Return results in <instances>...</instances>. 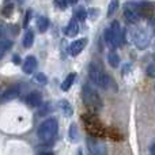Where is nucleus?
<instances>
[{"label": "nucleus", "instance_id": "nucleus-1", "mask_svg": "<svg viewBox=\"0 0 155 155\" xmlns=\"http://www.w3.org/2000/svg\"><path fill=\"white\" fill-rule=\"evenodd\" d=\"M57 131H59V123H57L56 118H46L38 127L37 131L38 140L41 143H49L51 140L54 139V136L57 135Z\"/></svg>", "mask_w": 155, "mask_h": 155}, {"label": "nucleus", "instance_id": "nucleus-2", "mask_svg": "<svg viewBox=\"0 0 155 155\" xmlns=\"http://www.w3.org/2000/svg\"><path fill=\"white\" fill-rule=\"evenodd\" d=\"M104 37H105L106 44L110 45L112 48H117V46L123 45L124 44V31L120 26V22L113 21L112 25L105 30Z\"/></svg>", "mask_w": 155, "mask_h": 155}, {"label": "nucleus", "instance_id": "nucleus-3", "mask_svg": "<svg viewBox=\"0 0 155 155\" xmlns=\"http://www.w3.org/2000/svg\"><path fill=\"white\" fill-rule=\"evenodd\" d=\"M88 78H90V80L94 84L102 88H107L109 87V83H112L110 82V78L105 74L102 65L98 64L97 61H93L90 64V67H88Z\"/></svg>", "mask_w": 155, "mask_h": 155}, {"label": "nucleus", "instance_id": "nucleus-4", "mask_svg": "<svg viewBox=\"0 0 155 155\" xmlns=\"http://www.w3.org/2000/svg\"><path fill=\"white\" fill-rule=\"evenodd\" d=\"M82 99L88 107L94 110L102 109V99L90 84H84L82 88Z\"/></svg>", "mask_w": 155, "mask_h": 155}, {"label": "nucleus", "instance_id": "nucleus-5", "mask_svg": "<svg viewBox=\"0 0 155 155\" xmlns=\"http://www.w3.org/2000/svg\"><path fill=\"white\" fill-rule=\"evenodd\" d=\"M131 40H132V42H134V45L136 46L137 49H140V51L146 49L148 46V44H150V37H148V34L146 33L144 29H140V27H136V29H134L131 31Z\"/></svg>", "mask_w": 155, "mask_h": 155}, {"label": "nucleus", "instance_id": "nucleus-6", "mask_svg": "<svg viewBox=\"0 0 155 155\" xmlns=\"http://www.w3.org/2000/svg\"><path fill=\"white\" fill-rule=\"evenodd\" d=\"M124 18L129 23H137L140 21V18H142L139 4L132 3V2L125 3V5H124Z\"/></svg>", "mask_w": 155, "mask_h": 155}, {"label": "nucleus", "instance_id": "nucleus-7", "mask_svg": "<svg viewBox=\"0 0 155 155\" xmlns=\"http://www.w3.org/2000/svg\"><path fill=\"white\" fill-rule=\"evenodd\" d=\"M87 146H88L90 155H107L106 146H105L102 142H99V140H95V139H93V137H88Z\"/></svg>", "mask_w": 155, "mask_h": 155}, {"label": "nucleus", "instance_id": "nucleus-8", "mask_svg": "<svg viewBox=\"0 0 155 155\" xmlns=\"http://www.w3.org/2000/svg\"><path fill=\"white\" fill-rule=\"evenodd\" d=\"M86 44H87V38H79V40H75L68 48V53L71 56H78L80 52L84 49Z\"/></svg>", "mask_w": 155, "mask_h": 155}, {"label": "nucleus", "instance_id": "nucleus-9", "mask_svg": "<svg viewBox=\"0 0 155 155\" xmlns=\"http://www.w3.org/2000/svg\"><path fill=\"white\" fill-rule=\"evenodd\" d=\"M35 68H37V59H35L34 56H27L26 59H25L23 64H22L23 72L30 75V74H33L35 71Z\"/></svg>", "mask_w": 155, "mask_h": 155}, {"label": "nucleus", "instance_id": "nucleus-10", "mask_svg": "<svg viewBox=\"0 0 155 155\" xmlns=\"http://www.w3.org/2000/svg\"><path fill=\"white\" fill-rule=\"evenodd\" d=\"M42 102V95H41L40 91H31L30 94H27L26 97V104L30 107H37L41 105Z\"/></svg>", "mask_w": 155, "mask_h": 155}, {"label": "nucleus", "instance_id": "nucleus-11", "mask_svg": "<svg viewBox=\"0 0 155 155\" xmlns=\"http://www.w3.org/2000/svg\"><path fill=\"white\" fill-rule=\"evenodd\" d=\"M18 95H19V88L10 87L2 94V102L3 104H4V102H10V101H12V99L18 98Z\"/></svg>", "mask_w": 155, "mask_h": 155}, {"label": "nucleus", "instance_id": "nucleus-12", "mask_svg": "<svg viewBox=\"0 0 155 155\" xmlns=\"http://www.w3.org/2000/svg\"><path fill=\"white\" fill-rule=\"evenodd\" d=\"M78 33H79V25H78L76 18H72L68 22L67 27H65V34H67L68 37H75Z\"/></svg>", "mask_w": 155, "mask_h": 155}, {"label": "nucleus", "instance_id": "nucleus-13", "mask_svg": "<svg viewBox=\"0 0 155 155\" xmlns=\"http://www.w3.org/2000/svg\"><path fill=\"white\" fill-rule=\"evenodd\" d=\"M139 10H140V14L142 16H150L154 11V7L151 3H147V2H143L139 4Z\"/></svg>", "mask_w": 155, "mask_h": 155}, {"label": "nucleus", "instance_id": "nucleus-14", "mask_svg": "<svg viewBox=\"0 0 155 155\" xmlns=\"http://www.w3.org/2000/svg\"><path fill=\"white\" fill-rule=\"evenodd\" d=\"M107 61H109L110 67H113V68H117L118 65H120V56L116 53V51L109 52V54H107Z\"/></svg>", "mask_w": 155, "mask_h": 155}, {"label": "nucleus", "instance_id": "nucleus-15", "mask_svg": "<svg viewBox=\"0 0 155 155\" xmlns=\"http://www.w3.org/2000/svg\"><path fill=\"white\" fill-rule=\"evenodd\" d=\"M37 27H38V31L40 33H45L46 30L49 29V21L46 16H40L37 19Z\"/></svg>", "mask_w": 155, "mask_h": 155}, {"label": "nucleus", "instance_id": "nucleus-16", "mask_svg": "<svg viewBox=\"0 0 155 155\" xmlns=\"http://www.w3.org/2000/svg\"><path fill=\"white\" fill-rule=\"evenodd\" d=\"M75 78H76L75 74H70V75H67V78H65V79L63 80V83H61V90L63 91H68V90H70V87L72 86Z\"/></svg>", "mask_w": 155, "mask_h": 155}, {"label": "nucleus", "instance_id": "nucleus-17", "mask_svg": "<svg viewBox=\"0 0 155 155\" xmlns=\"http://www.w3.org/2000/svg\"><path fill=\"white\" fill-rule=\"evenodd\" d=\"M33 42H34V33L31 30H27L23 37V46L25 48H30L33 45Z\"/></svg>", "mask_w": 155, "mask_h": 155}, {"label": "nucleus", "instance_id": "nucleus-18", "mask_svg": "<svg viewBox=\"0 0 155 155\" xmlns=\"http://www.w3.org/2000/svg\"><path fill=\"white\" fill-rule=\"evenodd\" d=\"M59 105H60V109H61V112L64 113L67 117H70V116L72 114V107H71V105L68 104V101H64V99H63V101H60Z\"/></svg>", "mask_w": 155, "mask_h": 155}, {"label": "nucleus", "instance_id": "nucleus-19", "mask_svg": "<svg viewBox=\"0 0 155 155\" xmlns=\"http://www.w3.org/2000/svg\"><path fill=\"white\" fill-rule=\"evenodd\" d=\"M11 45H12V42H11L10 40H2L0 41V59H2L3 54L5 53V51H7L8 48H11Z\"/></svg>", "mask_w": 155, "mask_h": 155}, {"label": "nucleus", "instance_id": "nucleus-20", "mask_svg": "<svg viewBox=\"0 0 155 155\" xmlns=\"http://www.w3.org/2000/svg\"><path fill=\"white\" fill-rule=\"evenodd\" d=\"M118 8V0H110L109 7H107V16L114 15V12Z\"/></svg>", "mask_w": 155, "mask_h": 155}, {"label": "nucleus", "instance_id": "nucleus-21", "mask_svg": "<svg viewBox=\"0 0 155 155\" xmlns=\"http://www.w3.org/2000/svg\"><path fill=\"white\" fill-rule=\"evenodd\" d=\"M75 18L76 19H79V21H84L86 18H87V12H86V10L83 7H79L76 10V12H75Z\"/></svg>", "mask_w": 155, "mask_h": 155}, {"label": "nucleus", "instance_id": "nucleus-22", "mask_svg": "<svg viewBox=\"0 0 155 155\" xmlns=\"http://www.w3.org/2000/svg\"><path fill=\"white\" fill-rule=\"evenodd\" d=\"M70 140L71 142H76L78 140V129H76L75 124H72L70 127Z\"/></svg>", "mask_w": 155, "mask_h": 155}, {"label": "nucleus", "instance_id": "nucleus-23", "mask_svg": "<svg viewBox=\"0 0 155 155\" xmlns=\"http://www.w3.org/2000/svg\"><path fill=\"white\" fill-rule=\"evenodd\" d=\"M35 80H37L38 83H41V84H46V83H48L46 76L44 75V74H41V72H38L37 75H35Z\"/></svg>", "mask_w": 155, "mask_h": 155}, {"label": "nucleus", "instance_id": "nucleus-24", "mask_svg": "<svg viewBox=\"0 0 155 155\" xmlns=\"http://www.w3.org/2000/svg\"><path fill=\"white\" fill-rule=\"evenodd\" d=\"M54 3H56V5L60 8V10H65L68 5V2L67 0H54Z\"/></svg>", "mask_w": 155, "mask_h": 155}, {"label": "nucleus", "instance_id": "nucleus-25", "mask_svg": "<svg viewBox=\"0 0 155 155\" xmlns=\"http://www.w3.org/2000/svg\"><path fill=\"white\" fill-rule=\"evenodd\" d=\"M147 75L151 78H155V63L147 67Z\"/></svg>", "mask_w": 155, "mask_h": 155}, {"label": "nucleus", "instance_id": "nucleus-26", "mask_svg": "<svg viewBox=\"0 0 155 155\" xmlns=\"http://www.w3.org/2000/svg\"><path fill=\"white\" fill-rule=\"evenodd\" d=\"M30 19H31V11H27L26 16H25V22H23V26L25 27H27V23L30 22Z\"/></svg>", "mask_w": 155, "mask_h": 155}, {"label": "nucleus", "instance_id": "nucleus-27", "mask_svg": "<svg viewBox=\"0 0 155 155\" xmlns=\"http://www.w3.org/2000/svg\"><path fill=\"white\" fill-rule=\"evenodd\" d=\"M4 34H5V29H4V26L0 23V38L4 37Z\"/></svg>", "mask_w": 155, "mask_h": 155}, {"label": "nucleus", "instance_id": "nucleus-28", "mask_svg": "<svg viewBox=\"0 0 155 155\" xmlns=\"http://www.w3.org/2000/svg\"><path fill=\"white\" fill-rule=\"evenodd\" d=\"M14 64H21V59H19V56H14Z\"/></svg>", "mask_w": 155, "mask_h": 155}, {"label": "nucleus", "instance_id": "nucleus-29", "mask_svg": "<svg viewBox=\"0 0 155 155\" xmlns=\"http://www.w3.org/2000/svg\"><path fill=\"white\" fill-rule=\"evenodd\" d=\"M150 154L151 155H155V143L153 146H151V148H150Z\"/></svg>", "mask_w": 155, "mask_h": 155}, {"label": "nucleus", "instance_id": "nucleus-30", "mask_svg": "<svg viewBox=\"0 0 155 155\" xmlns=\"http://www.w3.org/2000/svg\"><path fill=\"white\" fill-rule=\"evenodd\" d=\"M67 2H68V4H76L78 0H67Z\"/></svg>", "mask_w": 155, "mask_h": 155}, {"label": "nucleus", "instance_id": "nucleus-31", "mask_svg": "<svg viewBox=\"0 0 155 155\" xmlns=\"http://www.w3.org/2000/svg\"><path fill=\"white\" fill-rule=\"evenodd\" d=\"M38 155H53V154H52V153H40Z\"/></svg>", "mask_w": 155, "mask_h": 155}]
</instances>
